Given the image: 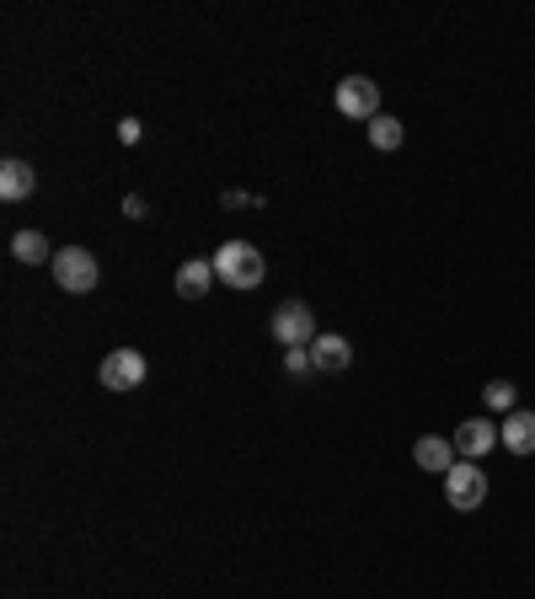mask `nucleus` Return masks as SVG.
Segmentation results:
<instances>
[{
  "instance_id": "f257e3e1",
  "label": "nucleus",
  "mask_w": 535,
  "mask_h": 599,
  "mask_svg": "<svg viewBox=\"0 0 535 599\" xmlns=\"http://www.w3.org/2000/svg\"><path fill=\"white\" fill-rule=\"evenodd\" d=\"M209 263H214L220 284H231V289H257L263 274H268V263H263V252H257L252 241H225Z\"/></svg>"
},
{
  "instance_id": "f03ea898",
  "label": "nucleus",
  "mask_w": 535,
  "mask_h": 599,
  "mask_svg": "<svg viewBox=\"0 0 535 599\" xmlns=\"http://www.w3.org/2000/svg\"><path fill=\"white\" fill-rule=\"evenodd\" d=\"M445 503L455 514H471L488 503V472H477V461H455V472H445Z\"/></svg>"
},
{
  "instance_id": "7ed1b4c3",
  "label": "nucleus",
  "mask_w": 535,
  "mask_h": 599,
  "mask_svg": "<svg viewBox=\"0 0 535 599\" xmlns=\"http://www.w3.org/2000/svg\"><path fill=\"white\" fill-rule=\"evenodd\" d=\"M274 337L285 343V348H311L322 332H316V317H311V306L305 300H285L279 311H274Z\"/></svg>"
},
{
  "instance_id": "20e7f679",
  "label": "nucleus",
  "mask_w": 535,
  "mask_h": 599,
  "mask_svg": "<svg viewBox=\"0 0 535 599\" xmlns=\"http://www.w3.org/2000/svg\"><path fill=\"white\" fill-rule=\"evenodd\" d=\"M54 279L70 295H86V289H97L102 274H97V257L86 246H65V252H54Z\"/></svg>"
},
{
  "instance_id": "39448f33",
  "label": "nucleus",
  "mask_w": 535,
  "mask_h": 599,
  "mask_svg": "<svg viewBox=\"0 0 535 599\" xmlns=\"http://www.w3.org/2000/svg\"><path fill=\"white\" fill-rule=\"evenodd\" d=\"M337 113H343V119H365V123H375V119H380V86H375L370 76L337 80Z\"/></svg>"
},
{
  "instance_id": "423d86ee",
  "label": "nucleus",
  "mask_w": 535,
  "mask_h": 599,
  "mask_svg": "<svg viewBox=\"0 0 535 599\" xmlns=\"http://www.w3.org/2000/svg\"><path fill=\"white\" fill-rule=\"evenodd\" d=\"M102 386L108 391H140L145 386V354L140 348H113L102 359Z\"/></svg>"
},
{
  "instance_id": "0eeeda50",
  "label": "nucleus",
  "mask_w": 535,
  "mask_h": 599,
  "mask_svg": "<svg viewBox=\"0 0 535 599\" xmlns=\"http://www.w3.org/2000/svg\"><path fill=\"white\" fill-rule=\"evenodd\" d=\"M498 450V423L488 418H466L460 429H455V455L460 461H482V455H493Z\"/></svg>"
},
{
  "instance_id": "6e6552de",
  "label": "nucleus",
  "mask_w": 535,
  "mask_h": 599,
  "mask_svg": "<svg viewBox=\"0 0 535 599\" xmlns=\"http://www.w3.org/2000/svg\"><path fill=\"white\" fill-rule=\"evenodd\" d=\"M498 444H503L509 455H535V412L514 407V412L503 418V429H498Z\"/></svg>"
},
{
  "instance_id": "1a4fd4ad",
  "label": "nucleus",
  "mask_w": 535,
  "mask_h": 599,
  "mask_svg": "<svg viewBox=\"0 0 535 599\" xmlns=\"http://www.w3.org/2000/svg\"><path fill=\"white\" fill-rule=\"evenodd\" d=\"M33 188H38V171H33L27 160H22V156H5V160H0V199H5V203H22Z\"/></svg>"
},
{
  "instance_id": "9d476101",
  "label": "nucleus",
  "mask_w": 535,
  "mask_h": 599,
  "mask_svg": "<svg viewBox=\"0 0 535 599\" xmlns=\"http://www.w3.org/2000/svg\"><path fill=\"white\" fill-rule=\"evenodd\" d=\"M311 364H316V375H337V369H348V364H354V348H348V337H337V332H322V337L311 343Z\"/></svg>"
},
{
  "instance_id": "9b49d317",
  "label": "nucleus",
  "mask_w": 535,
  "mask_h": 599,
  "mask_svg": "<svg viewBox=\"0 0 535 599\" xmlns=\"http://www.w3.org/2000/svg\"><path fill=\"white\" fill-rule=\"evenodd\" d=\"M412 461H417V472H439V477H445V472H455V461H460V455H455V440L428 434V440L412 444Z\"/></svg>"
},
{
  "instance_id": "f8f14e48",
  "label": "nucleus",
  "mask_w": 535,
  "mask_h": 599,
  "mask_svg": "<svg viewBox=\"0 0 535 599\" xmlns=\"http://www.w3.org/2000/svg\"><path fill=\"white\" fill-rule=\"evenodd\" d=\"M214 263H204V257H188L182 268H177V295L182 300H209V289H214Z\"/></svg>"
},
{
  "instance_id": "ddd939ff",
  "label": "nucleus",
  "mask_w": 535,
  "mask_h": 599,
  "mask_svg": "<svg viewBox=\"0 0 535 599\" xmlns=\"http://www.w3.org/2000/svg\"><path fill=\"white\" fill-rule=\"evenodd\" d=\"M11 257H16V263H54V252H48V241H43L38 231H16Z\"/></svg>"
},
{
  "instance_id": "4468645a",
  "label": "nucleus",
  "mask_w": 535,
  "mask_h": 599,
  "mask_svg": "<svg viewBox=\"0 0 535 599\" xmlns=\"http://www.w3.org/2000/svg\"><path fill=\"white\" fill-rule=\"evenodd\" d=\"M370 145H375V151H397V145H402V119L380 113V119L370 123Z\"/></svg>"
},
{
  "instance_id": "2eb2a0df",
  "label": "nucleus",
  "mask_w": 535,
  "mask_h": 599,
  "mask_svg": "<svg viewBox=\"0 0 535 599\" xmlns=\"http://www.w3.org/2000/svg\"><path fill=\"white\" fill-rule=\"evenodd\" d=\"M482 401H488L493 412L509 418V412H514V401H520V391H514V380H488V386H482Z\"/></svg>"
},
{
  "instance_id": "dca6fc26",
  "label": "nucleus",
  "mask_w": 535,
  "mask_h": 599,
  "mask_svg": "<svg viewBox=\"0 0 535 599\" xmlns=\"http://www.w3.org/2000/svg\"><path fill=\"white\" fill-rule=\"evenodd\" d=\"M285 369L289 375H311L316 364H311V348H285Z\"/></svg>"
},
{
  "instance_id": "f3484780",
  "label": "nucleus",
  "mask_w": 535,
  "mask_h": 599,
  "mask_svg": "<svg viewBox=\"0 0 535 599\" xmlns=\"http://www.w3.org/2000/svg\"><path fill=\"white\" fill-rule=\"evenodd\" d=\"M140 134H145V123H140V119H124V123H119V140H124V145H140Z\"/></svg>"
},
{
  "instance_id": "a211bd4d",
  "label": "nucleus",
  "mask_w": 535,
  "mask_h": 599,
  "mask_svg": "<svg viewBox=\"0 0 535 599\" xmlns=\"http://www.w3.org/2000/svg\"><path fill=\"white\" fill-rule=\"evenodd\" d=\"M124 214H129V220H145V214H151V203L140 199V193H129V199H124Z\"/></svg>"
}]
</instances>
